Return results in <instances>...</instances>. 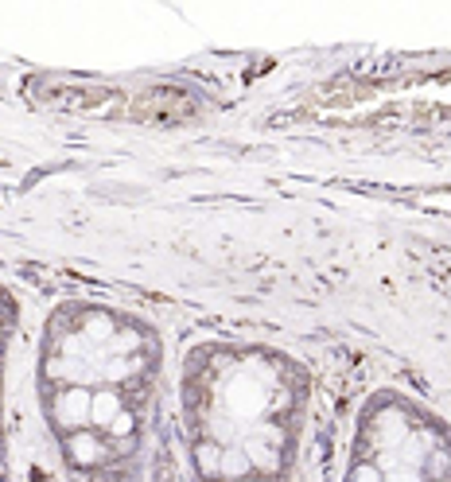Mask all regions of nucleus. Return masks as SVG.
<instances>
[{
	"label": "nucleus",
	"instance_id": "nucleus-10",
	"mask_svg": "<svg viewBox=\"0 0 451 482\" xmlns=\"http://www.w3.org/2000/svg\"><path fill=\"white\" fill-rule=\"evenodd\" d=\"M110 436L113 440H133V416H128V413L117 416L113 425H110Z\"/></svg>",
	"mask_w": 451,
	"mask_h": 482
},
{
	"label": "nucleus",
	"instance_id": "nucleus-4",
	"mask_svg": "<svg viewBox=\"0 0 451 482\" xmlns=\"http://www.w3.org/2000/svg\"><path fill=\"white\" fill-rule=\"evenodd\" d=\"M261 408H265V393H261L249 378H237L230 385V413L234 416H257Z\"/></svg>",
	"mask_w": 451,
	"mask_h": 482
},
{
	"label": "nucleus",
	"instance_id": "nucleus-11",
	"mask_svg": "<svg viewBox=\"0 0 451 482\" xmlns=\"http://www.w3.org/2000/svg\"><path fill=\"white\" fill-rule=\"evenodd\" d=\"M133 370H137V362L121 358V362H113V366H110V378H117V381H121V378H128V373H133Z\"/></svg>",
	"mask_w": 451,
	"mask_h": 482
},
{
	"label": "nucleus",
	"instance_id": "nucleus-5",
	"mask_svg": "<svg viewBox=\"0 0 451 482\" xmlns=\"http://www.w3.org/2000/svg\"><path fill=\"white\" fill-rule=\"evenodd\" d=\"M121 413H125V405H121V397H117L113 390H98V393H93V401H90V425L93 428L110 432V425Z\"/></svg>",
	"mask_w": 451,
	"mask_h": 482
},
{
	"label": "nucleus",
	"instance_id": "nucleus-13",
	"mask_svg": "<svg viewBox=\"0 0 451 482\" xmlns=\"http://www.w3.org/2000/svg\"><path fill=\"white\" fill-rule=\"evenodd\" d=\"M137 346H140V338H137V335H117V343H113L117 355H128V350H137Z\"/></svg>",
	"mask_w": 451,
	"mask_h": 482
},
{
	"label": "nucleus",
	"instance_id": "nucleus-9",
	"mask_svg": "<svg viewBox=\"0 0 451 482\" xmlns=\"http://www.w3.org/2000/svg\"><path fill=\"white\" fill-rule=\"evenodd\" d=\"M385 482H420V471L417 467H385Z\"/></svg>",
	"mask_w": 451,
	"mask_h": 482
},
{
	"label": "nucleus",
	"instance_id": "nucleus-12",
	"mask_svg": "<svg viewBox=\"0 0 451 482\" xmlns=\"http://www.w3.org/2000/svg\"><path fill=\"white\" fill-rule=\"evenodd\" d=\"M350 482H385V478H382V471H377V467H358Z\"/></svg>",
	"mask_w": 451,
	"mask_h": 482
},
{
	"label": "nucleus",
	"instance_id": "nucleus-2",
	"mask_svg": "<svg viewBox=\"0 0 451 482\" xmlns=\"http://www.w3.org/2000/svg\"><path fill=\"white\" fill-rule=\"evenodd\" d=\"M245 460L249 467H261V471H277L280 467V432L277 428H261L245 440Z\"/></svg>",
	"mask_w": 451,
	"mask_h": 482
},
{
	"label": "nucleus",
	"instance_id": "nucleus-8",
	"mask_svg": "<svg viewBox=\"0 0 451 482\" xmlns=\"http://www.w3.org/2000/svg\"><path fill=\"white\" fill-rule=\"evenodd\" d=\"M110 335H113V323L105 320V315H90V320H86V338H90V343H105Z\"/></svg>",
	"mask_w": 451,
	"mask_h": 482
},
{
	"label": "nucleus",
	"instance_id": "nucleus-1",
	"mask_svg": "<svg viewBox=\"0 0 451 482\" xmlns=\"http://www.w3.org/2000/svg\"><path fill=\"white\" fill-rule=\"evenodd\" d=\"M90 401H93V393L82 390V385H70V390H63V393L55 397V405H51L55 425L66 428V432H78L82 425H90Z\"/></svg>",
	"mask_w": 451,
	"mask_h": 482
},
{
	"label": "nucleus",
	"instance_id": "nucleus-7",
	"mask_svg": "<svg viewBox=\"0 0 451 482\" xmlns=\"http://www.w3.org/2000/svg\"><path fill=\"white\" fill-rule=\"evenodd\" d=\"M195 463H199V475L222 478V448L218 443H203V448L195 451Z\"/></svg>",
	"mask_w": 451,
	"mask_h": 482
},
{
	"label": "nucleus",
	"instance_id": "nucleus-6",
	"mask_svg": "<svg viewBox=\"0 0 451 482\" xmlns=\"http://www.w3.org/2000/svg\"><path fill=\"white\" fill-rule=\"evenodd\" d=\"M249 475V460L242 448H222V478L230 482H242Z\"/></svg>",
	"mask_w": 451,
	"mask_h": 482
},
{
	"label": "nucleus",
	"instance_id": "nucleus-15",
	"mask_svg": "<svg viewBox=\"0 0 451 482\" xmlns=\"http://www.w3.org/2000/svg\"><path fill=\"white\" fill-rule=\"evenodd\" d=\"M242 482H265V478H242Z\"/></svg>",
	"mask_w": 451,
	"mask_h": 482
},
{
	"label": "nucleus",
	"instance_id": "nucleus-14",
	"mask_svg": "<svg viewBox=\"0 0 451 482\" xmlns=\"http://www.w3.org/2000/svg\"><path fill=\"white\" fill-rule=\"evenodd\" d=\"M429 471H432V475H444V471H447V455H444V451H436L432 460H429Z\"/></svg>",
	"mask_w": 451,
	"mask_h": 482
},
{
	"label": "nucleus",
	"instance_id": "nucleus-3",
	"mask_svg": "<svg viewBox=\"0 0 451 482\" xmlns=\"http://www.w3.org/2000/svg\"><path fill=\"white\" fill-rule=\"evenodd\" d=\"M66 455L78 467H93V463L105 460V440L93 436V432H70L66 436Z\"/></svg>",
	"mask_w": 451,
	"mask_h": 482
}]
</instances>
